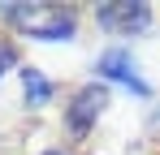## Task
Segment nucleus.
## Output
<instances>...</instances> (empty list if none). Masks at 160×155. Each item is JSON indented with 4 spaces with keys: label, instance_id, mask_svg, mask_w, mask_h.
<instances>
[{
    "label": "nucleus",
    "instance_id": "obj_1",
    "mask_svg": "<svg viewBox=\"0 0 160 155\" xmlns=\"http://www.w3.org/2000/svg\"><path fill=\"white\" fill-rule=\"evenodd\" d=\"M4 17H18V26L30 30V35H39V39H65V35H74L69 9H56V4H4Z\"/></svg>",
    "mask_w": 160,
    "mask_h": 155
},
{
    "label": "nucleus",
    "instance_id": "obj_2",
    "mask_svg": "<svg viewBox=\"0 0 160 155\" xmlns=\"http://www.w3.org/2000/svg\"><path fill=\"white\" fill-rule=\"evenodd\" d=\"M104 91L100 86H87V91H78L74 95V103H69V116H65V125H69V134L74 138H82L87 129L95 125V116H100V108H104Z\"/></svg>",
    "mask_w": 160,
    "mask_h": 155
},
{
    "label": "nucleus",
    "instance_id": "obj_3",
    "mask_svg": "<svg viewBox=\"0 0 160 155\" xmlns=\"http://www.w3.org/2000/svg\"><path fill=\"white\" fill-rule=\"evenodd\" d=\"M100 26H108V30H143L147 26V4H134V0L100 4Z\"/></svg>",
    "mask_w": 160,
    "mask_h": 155
},
{
    "label": "nucleus",
    "instance_id": "obj_4",
    "mask_svg": "<svg viewBox=\"0 0 160 155\" xmlns=\"http://www.w3.org/2000/svg\"><path fill=\"white\" fill-rule=\"evenodd\" d=\"M100 78H117L121 86H130L134 95H147V82L130 69L126 52H104V56H100Z\"/></svg>",
    "mask_w": 160,
    "mask_h": 155
},
{
    "label": "nucleus",
    "instance_id": "obj_5",
    "mask_svg": "<svg viewBox=\"0 0 160 155\" xmlns=\"http://www.w3.org/2000/svg\"><path fill=\"white\" fill-rule=\"evenodd\" d=\"M26 95L35 103H43V99H48V82H43L39 73H26Z\"/></svg>",
    "mask_w": 160,
    "mask_h": 155
},
{
    "label": "nucleus",
    "instance_id": "obj_6",
    "mask_svg": "<svg viewBox=\"0 0 160 155\" xmlns=\"http://www.w3.org/2000/svg\"><path fill=\"white\" fill-rule=\"evenodd\" d=\"M13 60H18V48H13L9 39H0V73H4V69H9Z\"/></svg>",
    "mask_w": 160,
    "mask_h": 155
},
{
    "label": "nucleus",
    "instance_id": "obj_7",
    "mask_svg": "<svg viewBox=\"0 0 160 155\" xmlns=\"http://www.w3.org/2000/svg\"><path fill=\"white\" fill-rule=\"evenodd\" d=\"M48 155H52V151H48Z\"/></svg>",
    "mask_w": 160,
    "mask_h": 155
}]
</instances>
